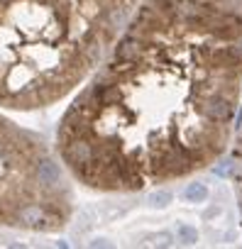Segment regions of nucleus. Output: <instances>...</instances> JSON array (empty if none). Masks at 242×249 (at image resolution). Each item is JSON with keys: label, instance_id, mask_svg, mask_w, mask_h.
<instances>
[{"label": "nucleus", "instance_id": "1", "mask_svg": "<svg viewBox=\"0 0 242 249\" xmlns=\"http://www.w3.org/2000/svg\"><path fill=\"white\" fill-rule=\"evenodd\" d=\"M242 98V0H140L59 117L74 183L140 193L210 169Z\"/></svg>", "mask_w": 242, "mask_h": 249}, {"label": "nucleus", "instance_id": "2", "mask_svg": "<svg viewBox=\"0 0 242 249\" xmlns=\"http://www.w3.org/2000/svg\"><path fill=\"white\" fill-rule=\"evenodd\" d=\"M140 0H0V107L64 103L98 66Z\"/></svg>", "mask_w": 242, "mask_h": 249}, {"label": "nucleus", "instance_id": "3", "mask_svg": "<svg viewBox=\"0 0 242 249\" xmlns=\"http://www.w3.org/2000/svg\"><path fill=\"white\" fill-rule=\"evenodd\" d=\"M74 186L56 147L0 107V230H66L76 210Z\"/></svg>", "mask_w": 242, "mask_h": 249}, {"label": "nucleus", "instance_id": "4", "mask_svg": "<svg viewBox=\"0 0 242 249\" xmlns=\"http://www.w3.org/2000/svg\"><path fill=\"white\" fill-rule=\"evenodd\" d=\"M232 154H230V178H232V188H235V198H237V210H240V220H242V124L237 127V132L232 135Z\"/></svg>", "mask_w": 242, "mask_h": 249}, {"label": "nucleus", "instance_id": "5", "mask_svg": "<svg viewBox=\"0 0 242 249\" xmlns=\"http://www.w3.org/2000/svg\"><path fill=\"white\" fill-rule=\"evenodd\" d=\"M184 198H186L188 203H203V200L208 198V188H205L203 183H188L186 191H184Z\"/></svg>", "mask_w": 242, "mask_h": 249}]
</instances>
